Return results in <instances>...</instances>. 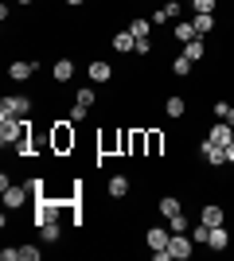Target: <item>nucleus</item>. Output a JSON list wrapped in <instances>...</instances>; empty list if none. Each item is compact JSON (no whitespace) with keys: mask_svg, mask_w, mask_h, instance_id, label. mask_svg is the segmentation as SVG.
<instances>
[{"mask_svg":"<svg viewBox=\"0 0 234 261\" xmlns=\"http://www.w3.org/2000/svg\"><path fill=\"white\" fill-rule=\"evenodd\" d=\"M39 234H43V242H59V238H63V230H59L55 218H51V222H43V226H39Z\"/></svg>","mask_w":234,"mask_h":261,"instance_id":"20","label":"nucleus"},{"mask_svg":"<svg viewBox=\"0 0 234 261\" xmlns=\"http://www.w3.org/2000/svg\"><path fill=\"white\" fill-rule=\"evenodd\" d=\"M226 164H234V141L226 144Z\"/></svg>","mask_w":234,"mask_h":261,"instance_id":"34","label":"nucleus"},{"mask_svg":"<svg viewBox=\"0 0 234 261\" xmlns=\"http://www.w3.org/2000/svg\"><path fill=\"white\" fill-rule=\"evenodd\" d=\"M148 51H152V39H148V35H145V39H137V55H148Z\"/></svg>","mask_w":234,"mask_h":261,"instance_id":"32","label":"nucleus"},{"mask_svg":"<svg viewBox=\"0 0 234 261\" xmlns=\"http://www.w3.org/2000/svg\"><path fill=\"white\" fill-rule=\"evenodd\" d=\"M184 55H188L191 63H199V59H203V43H199V39H191V43H184Z\"/></svg>","mask_w":234,"mask_h":261,"instance_id":"24","label":"nucleus"},{"mask_svg":"<svg viewBox=\"0 0 234 261\" xmlns=\"http://www.w3.org/2000/svg\"><path fill=\"white\" fill-rule=\"evenodd\" d=\"M51 144H55V152H67L70 144H74V133H70L67 125H59V129H55V137H51Z\"/></svg>","mask_w":234,"mask_h":261,"instance_id":"5","label":"nucleus"},{"mask_svg":"<svg viewBox=\"0 0 234 261\" xmlns=\"http://www.w3.org/2000/svg\"><path fill=\"white\" fill-rule=\"evenodd\" d=\"M226 113H230V106H226V101H215V117L226 121Z\"/></svg>","mask_w":234,"mask_h":261,"instance_id":"33","label":"nucleus"},{"mask_svg":"<svg viewBox=\"0 0 234 261\" xmlns=\"http://www.w3.org/2000/svg\"><path fill=\"white\" fill-rule=\"evenodd\" d=\"M32 113V98L23 94H12V98L0 101V121H12V117H28Z\"/></svg>","mask_w":234,"mask_h":261,"instance_id":"1","label":"nucleus"},{"mask_svg":"<svg viewBox=\"0 0 234 261\" xmlns=\"http://www.w3.org/2000/svg\"><path fill=\"white\" fill-rule=\"evenodd\" d=\"M110 78H113L110 63H90V82H110Z\"/></svg>","mask_w":234,"mask_h":261,"instance_id":"12","label":"nucleus"},{"mask_svg":"<svg viewBox=\"0 0 234 261\" xmlns=\"http://www.w3.org/2000/svg\"><path fill=\"white\" fill-rule=\"evenodd\" d=\"M211 141L226 148V144L234 141V125H211Z\"/></svg>","mask_w":234,"mask_h":261,"instance_id":"11","label":"nucleus"},{"mask_svg":"<svg viewBox=\"0 0 234 261\" xmlns=\"http://www.w3.org/2000/svg\"><path fill=\"white\" fill-rule=\"evenodd\" d=\"M179 211H184V207H179V199H176V195H164V199H160V215H164V218L179 215Z\"/></svg>","mask_w":234,"mask_h":261,"instance_id":"19","label":"nucleus"},{"mask_svg":"<svg viewBox=\"0 0 234 261\" xmlns=\"http://www.w3.org/2000/svg\"><path fill=\"white\" fill-rule=\"evenodd\" d=\"M32 74H35V63H12L8 66V78H12V82H28Z\"/></svg>","mask_w":234,"mask_h":261,"instance_id":"7","label":"nucleus"},{"mask_svg":"<svg viewBox=\"0 0 234 261\" xmlns=\"http://www.w3.org/2000/svg\"><path fill=\"white\" fill-rule=\"evenodd\" d=\"M195 4V12H215V0H191Z\"/></svg>","mask_w":234,"mask_h":261,"instance_id":"31","label":"nucleus"},{"mask_svg":"<svg viewBox=\"0 0 234 261\" xmlns=\"http://www.w3.org/2000/svg\"><path fill=\"white\" fill-rule=\"evenodd\" d=\"M145 242H148V250H168V242H172V234H164L160 226H152L145 234Z\"/></svg>","mask_w":234,"mask_h":261,"instance_id":"6","label":"nucleus"},{"mask_svg":"<svg viewBox=\"0 0 234 261\" xmlns=\"http://www.w3.org/2000/svg\"><path fill=\"white\" fill-rule=\"evenodd\" d=\"M129 32H133L137 39H145V35L152 32V20H133V28H129Z\"/></svg>","mask_w":234,"mask_h":261,"instance_id":"25","label":"nucleus"},{"mask_svg":"<svg viewBox=\"0 0 234 261\" xmlns=\"http://www.w3.org/2000/svg\"><path fill=\"white\" fill-rule=\"evenodd\" d=\"M176 16H179V4H176V0H172V4H164V8H156V12H152V23L176 20Z\"/></svg>","mask_w":234,"mask_h":261,"instance_id":"16","label":"nucleus"},{"mask_svg":"<svg viewBox=\"0 0 234 261\" xmlns=\"http://www.w3.org/2000/svg\"><path fill=\"white\" fill-rule=\"evenodd\" d=\"M67 4H70V8H78V4H86V0H67Z\"/></svg>","mask_w":234,"mask_h":261,"instance_id":"35","label":"nucleus"},{"mask_svg":"<svg viewBox=\"0 0 234 261\" xmlns=\"http://www.w3.org/2000/svg\"><path fill=\"white\" fill-rule=\"evenodd\" d=\"M141 148H148V144H145V133H129V152H141Z\"/></svg>","mask_w":234,"mask_h":261,"instance_id":"27","label":"nucleus"},{"mask_svg":"<svg viewBox=\"0 0 234 261\" xmlns=\"http://www.w3.org/2000/svg\"><path fill=\"white\" fill-rule=\"evenodd\" d=\"M199 156H203L207 164H215V168H219V164H226V148H223V144H215L211 137L199 144Z\"/></svg>","mask_w":234,"mask_h":261,"instance_id":"3","label":"nucleus"},{"mask_svg":"<svg viewBox=\"0 0 234 261\" xmlns=\"http://www.w3.org/2000/svg\"><path fill=\"white\" fill-rule=\"evenodd\" d=\"M113 51H137V35L133 32H117V35H113Z\"/></svg>","mask_w":234,"mask_h":261,"instance_id":"8","label":"nucleus"},{"mask_svg":"<svg viewBox=\"0 0 234 261\" xmlns=\"http://www.w3.org/2000/svg\"><path fill=\"white\" fill-rule=\"evenodd\" d=\"M188 234H191V242H195V246H207V238H211V226H207V222H199V226L188 230Z\"/></svg>","mask_w":234,"mask_h":261,"instance_id":"22","label":"nucleus"},{"mask_svg":"<svg viewBox=\"0 0 234 261\" xmlns=\"http://www.w3.org/2000/svg\"><path fill=\"white\" fill-rule=\"evenodd\" d=\"M28 195H32L28 187H12V184H4V207H20Z\"/></svg>","mask_w":234,"mask_h":261,"instance_id":"4","label":"nucleus"},{"mask_svg":"<svg viewBox=\"0 0 234 261\" xmlns=\"http://www.w3.org/2000/svg\"><path fill=\"white\" fill-rule=\"evenodd\" d=\"M110 195L113 199H125V195H129V175H113V179H110Z\"/></svg>","mask_w":234,"mask_h":261,"instance_id":"14","label":"nucleus"},{"mask_svg":"<svg viewBox=\"0 0 234 261\" xmlns=\"http://www.w3.org/2000/svg\"><path fill=\"white\" fill-rule=\"evenodd\" d=\"M226 125H234V109H230V113H226Z\"/></svg>","mask_w":234,"mask_h":261,"instance_id":"36","label":"nucleus"},{"mask_svg":"<svg viewBox=\"0 0 234 261\" xmlns=\"http://www.w3.org/2000/svg\"><path fill=\"white\" fill-rule=\"evenodd\" d=\"M207 246H211V250H226V246H230V234H226V226H211V238H207Z\"/></svg>","mask_w":234,"mask_h":261,"instance_id":"10","label":"nucleus"},{"mask_svg":"<svg viewBox=\"0 0 234 261\" xmlns=\"http://www.w3.org/2000/svg\"><path fill=\"white\" fill-rule=\"evenodd\" d=\"M164 113L168 117H184V113H188V101L179 98V94H172V98L164 101Z\"/></svg>","mask_w":234,"mask_h":261,"instance_id":"13","label":"nucleus"},{"mask_svg":"<svg viewBox=\"0 0 234 261\" xmlns=\"http://www.w3.org/2000/svg\"><path fill=\"white\" fill-rule=\"evenodd\" d=\"M168 230H172V234H188V230H191V218L184 215V211H179V215H172V218H168Z\"/></svg>","mask_w":234,"mask_h":261,"instance_id":"15","label":"nucleus"},{"mask_svg":"<svg viewBox=\"0 0 234 261\" xmlns=\"http://www.w3.org/2000/svg\"><path fill=\"white\" fill-rule=\"evenodd\" d=\"M191 23H195V32H211V28H215V12H195V20H191Z\"/></svg>","mask_w":234,"mask_h":261,"instance_id":"18","label":"nucleus"},{"mask_svg":"<svg viewBox=\"0 0 234 261\" xmlns=\"http://www.w3.org/2000/svg\"><path fill=\"white\" fill-rule=\"evenodd\" d=\"M74 98H78V106H94V98H98V94H94V90H78V94H74Z\"/></svg>","mask_w":234,"mask_h":261,"instance_id":"28","label":"nucleus"},{"mask_svg":"<svg viewBox=\"0 0 234 261\" xmlns=\"http://www.w3.org/2000/svg\"><path fill=\"white\" fill-rule=\"evenodd\" d=\"M86 113H90V106H78V101H74V109H70V121L78 125V121H86Z\"/></svg>","mask_w":234,"mask_h":261,"instance_id":"29","label":"nucleus"},{"mask_svg":"<svg viewBox=\"0 0 234 261\" xmlns=\"http://www.w3.org/2000/svg\"><path fill=\"white\" fill-rule=\"evenodd\" d=\"M176 39H184V43H191V39H199V32H195V23H176Z\"/></svg>","mask_w":234,"mask_h":261,"instance_id":"21","label":"nucleus"},{"mask_svg":"<svg viewBox=\"0 0 234 261\" xmlns=\"http://www.w3.org/2000/svg\"><path fill=\"white\" fill-rule=\"evenodd\" d=\"M20 257L23 261H39V246H20Z\"/></svg>","mask_w":234,"mask_h":261,"instance_id":"30","label":"nucleus"},{"mask_svg":"<svg viewBox=\"0 0 234 261\" xmlns=\"http://www.w3.org/2000/svg\"><path fill=\"white\" fill-rule=\"evenodd\" d=\"M70 78H74V63H70V59H59L55 63V82H70Z\"/></svg>","mask_w":234,"mask_h":261,"instance_id":"17","label":"nucleus"},{"mask_svg":"<svg viewBox=\"0 0 234 261\" xmlns=\"http://www.w3.org/2000/svg\"><path fill=\"white\" fill-rule=\"evenodd\" d=\"M199 222H207V226H223L226 222V215H223V207H203V215H199Z\"/></svg>","mask_w":234,"mask_h":261,"instance_id":"9","label":"nucleus"},{"mask_svg":"<svg viewBox=\"0 0 234 261\" xmlns=\"http://www.w3.org/2000/svg\"><path fill=\"white\" fill-rule=\"evenodd\" d=\"M145 144H148V156H156L164 148V137H160V133H145Z\"/></svg>","mask_w":234,"mask_h":261,"instance_id":"23","label":"nucleus"},{"mask_svg":"<svg viewBox=\"0 0 234 261\" xmlns=\"http://www.w3.org/2000/svg\"><path fill=\"white\" fill-rule=\"evenodd\" d=\"M172 70H176L179 78H184V74H191V59H188V55H179L176 63H172Z\"/></svg>","mask_w":234,"mask_h":261,"instance_id":"26","label":"nucleus"},{"mask_svg":"<svg viewBox=\"0 0 234 261\" xmlns=\"http://www.w3.org/2000/svg\"><path fill=\"white\" fill-rule=\"evenodd\" d=\"M16 4H32V0H16Z\"/></svg>","mask_w":234,"mask_h":261,"instance_id":"37","label":"nucleus"},{"mask_svg":"<svg viewBox=\"0 0 234 261\" xmlns=\"http://www.w3.org/2000/svg\"><path fill=\"white\" fill-rule=\"evenodd\" d=\"M168 250H172V257L184 261L191 257V250H195V242H191V234H172V242H168Z\"/></svg>","mask_w":234,"mask_h":261,"instance_id":"2","label":"nucleus"}]
</instances>
